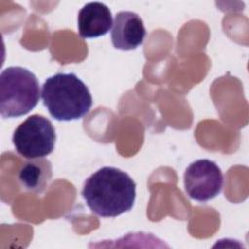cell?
<instances>
[{
	"label": "cell",
	"mask_w": 249,
	"mask_h": 249,
	"mask_svg": "<svg viewBox=\"0 0 249 249\" xmlns=\"http://www.w3.org/2000/svg\"><path fill=\"white\" fill-rule=\"evenodd\" d=\"M82 196L95 215L113 218L132 208L136 184L126 172L117 167L104 166L85 181Z\"/></svg>",
	"instance_id": "1"
},
{
	"label": "cell",
	"mask_w": 249,
	"mask_h": 249,
	"mask_svg": "<svg viewBox=\"0 0 249 249\" xmlns=\"http://www.w3.org/2000/svg\"><path fill=\"white\" fill-rule=\"evenodd\" d=\"M41 97L50 115L57 121L82 119L92 105L89 88L74 73L49 77L42 86Z\"/></svg>",
	"instance_id": "2"
},
{
	"label": "cell",
	"mask_w": 249,
	"mask_h": 249,
	"mask_svg": "<svg viewBox=\"0 0 249 249\" xmlns=\"http://www.w3.org/2000/svg\"><path fill=\"white\" fill-rule=\"evenodd\" d=\"M39 98V81L31 71L10 66L1 72L0 113L3 118H17L29 113Z\"/></svg>",
	"instance_id": "3"
},
{
	"label": "cell",
	"mask_w": 249,
	"mask_h": 249,
	"mask_svg": "<svg viewBox=\"0 0 249 249\" xmlns=\"http://www.w3.org/2000/svg\"><path fill=\"white\" fill-rule=\"evenodd\" d=\"M12 140L16 151L21 157L28 160L41 159L53 153L55 130L49 119L34 114L15 129Z\"/></svg>",
	"instance_id": "4"
},
{
	"label": "cell",
	"mask_w": 249,
	"mask_h": 249,
	"mask_svg": "<svg viewBox=\"0 0 249 249\" xmlns=\"http://www.w3.org/2000/svg\"><path fill=\"white\" fill-rule=\"evenodd\" d=\"M223 184L221 168L207 159L192 162L184 173L185 191L196 201L205 202L216 197L221 193Z\"/></svg>",
	"instance_id": "5"
},
{
	"label": "cell",
	"mask_w": 249,
	"mask_h": 249,
	"mask_svg": "<svg viewBox=\"0 0 249 249\" xmlns=\"http://www.w3.org/2000/svg\"><path fill=\"white\" fill-rule=\"evenodd\" d=\"M145 36L144 22L136 13L122 11L115 16L111 40L116 49L134 50L143 43Z\"/></svg>",
	"instance_id": "6"
},
{
	"label": "cell",
	"mask_w": 249,
	"mask_h": 249,
	"mask_svg": "<svg viewBox=\"0 0 249 249\" xmlns=\"http://www.w3.org/2000/svg\"><path fill=\"white\" fill-rule=\"evenodd\" d=\"M113 24L112 13L103 3L86 4L78 14V30L82 38H96L109 32Z\"/></svg>",
	"instance_id": "7"
},
{
	"label": "cell",
	"mask_w": 249,
	"mask_h": 249,
	"mask_svg": "<svg viewBox=\"0 0 249 249\" xmlns=\"http://www.w3.org/2000/svg\"><path fill=\"white\" fill-rule=\"evenodd\" d=\"M52 175L50 160L35 159L23 163L18 172V181L26 191L40 194L48 187Z\"/></svg>",
	"instance_id": "8"
}]
</instances>
